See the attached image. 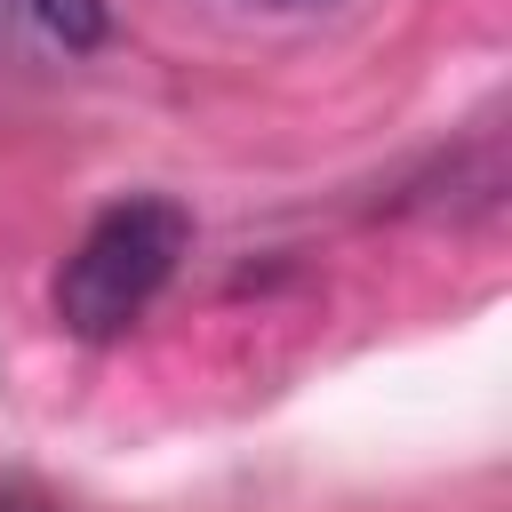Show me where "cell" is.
Masks as SVG:
<instances>
[{
    "label": "cell",
    "instance_id": "cell-3",
    "mask_svg": "<svg viewBox=\"0 0 512 512\" xmlns=\"http://www.w3.org/2000/svg\"><path fill=\"white\" fill-rule=\"evenodd\" d=\"M256 8H280V16H304V8H328V0H256Z\"/></svg>",
    "mask_w": 512,
    "mask_h": 512
},
{
    "label": "cell",
    "instance_id": "cell-4",
    "mask_svg": "<svg viewBox=\"0 0 512 512\" xmlns=\"http://www.w3.org/2000/svg\"><path fill=\"white\" fill-rule=\"evenodd\" d=\"M0 512H40V504H24V496H0Z\"/></svg>",
    "mask_w": 512,
    "mask_h": 512
},
{
    "label": "cell",
    "instance_id": "cell-1",
    "mask_svg": "<svg viewBox=\"0 0 512 512\" xmlns=\"http://www.w3.org/2000/svg\"><path fill=\"white\" fill-rule=\"evenodd\" d=\"M184 248H192V216L168 192H128V200L96 208V224L72 240V256L56 272V320H64V336H80V344L128 336L160 304V288L176 280Z\"/></svg>",
    "mask_w": 512,
    "mask_h": 512
},
{
    "label": "cell",
    "instance_id": "cell-2",
    "mask_svg": "<svg viewBox=\"0 0 512 512\" xmlns=\"http://www.w3.org/2000/svg\"><path fill=\"white\" fill-rule=\"evenodd\" d=\"M32 8L64 48H96L104 40V0H32Z\"/></svg>",
    "mask_w": 512,
    "mask_h": 512
}]
</instances>
